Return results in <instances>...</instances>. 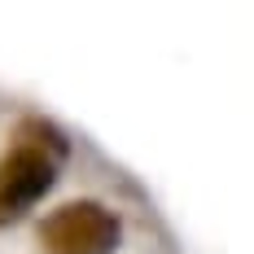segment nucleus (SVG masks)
I'll return each instance as SVG.
<instances>
[{"mask_svg":"<svg viewBox=\"0 0 254 254\" xmlns=\"http://www.w3.org/2000/svg\"><path fill=\"white\" fill-rule=\"evenodd\" d=\"M119 215L101 202H70L44 219L40 241L49 254H110L119 246Z\"/></svg>","mask_w":254,"mask_h":254,"instance_id":"obj_1","label":"nucleus"},{"mask_svg":"<svg viewBox=\"0 0 254 254\" xmlns=\"http://www.w3.org/2000/svg\"><path fill=\"white\" fill-rule=\"evenodd\" d=\"M57 149H44V140H18L0 158V224L26 215L53 189Z\"/></svg>","mask_w":254,"mask_h":254,"instance_id":"obj_2","label":"nucleus"}]
</instances>
